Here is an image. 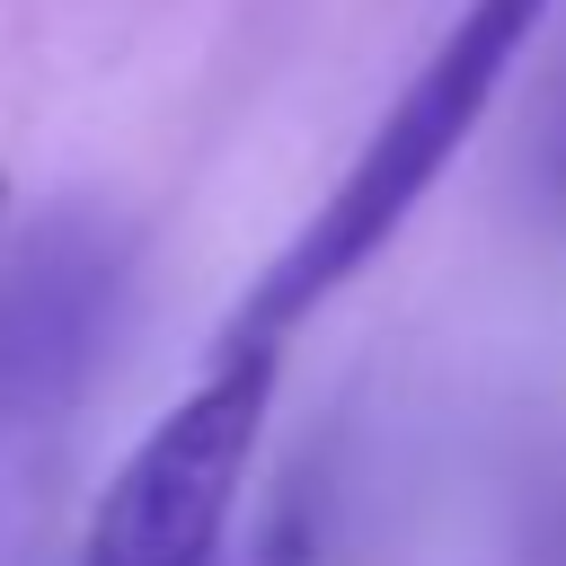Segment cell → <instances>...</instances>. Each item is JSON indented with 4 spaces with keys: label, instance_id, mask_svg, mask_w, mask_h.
Segmentation results:
<instances>
[{
    "label": "cell",
    "instance_id": "cell-1",
    "mask_svg": "<svg viewBox=\"0 0 566 566\" xmlns=\"http://www.w3.org/2000/svg\"><path fill=\"white\" fill-rule=\"evenodd\" d=\"M548 18V0H469L460 27L424 53V71L398 88V106L371 124L363 159L336 177V195L301 221V239L248 283V301L230 310L221 345H248V336H283L292 318H310L327 292H345L398 230L407 212L433 195V177L460 159V142L478 133V115L495 106L504 71L522 62L531 27Z\"/></svg>",
    "mask_w": 566,
    "mask_h": 566
},
{
    "label": "cell",
    "instance_id": "cell-2",
    "mask_svg": "<svg viewBox=\"0 0 566 566\" xmlns=\"http://www.w3.org/2000/svg\"><path fill=\"white\" fill-rule=\"evenodd\" d=\"M274 336L221 345V363L124 451L106 478L80 566H212L221 531L239 513V486L256 469V433L274 407Z\"/></svg>",
    "mask_w": 566,
    "mask_h": 566
},
{
    "label": "cell",
    "instance_id": "cell-3",
    "mask_svg": "<svg viewBox=\"0 0 566 566\" xmlns=\"http://www.w3.org/2000/svg\"><path fill=\"white\" fill-rule=\"evenodd\" d=\"M0 203H9V186H0Z\"/></svg>",
    "mask_w": 566,
    "mask_h": 566
}]
</instances>
